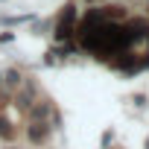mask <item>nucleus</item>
I'll return each instance as SVG.
<instances>
[]
</instances>
